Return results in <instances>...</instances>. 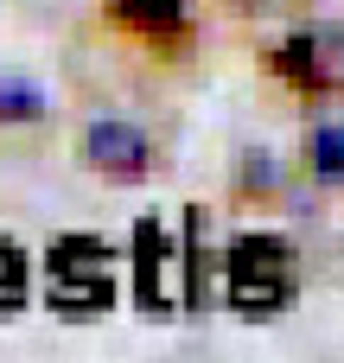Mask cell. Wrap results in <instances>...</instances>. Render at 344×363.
<instances>
[{"label": "cell", "instance_id": "cell-1", "mask_svg": "<svg viewBox=\"0 0 344 363\" xmlns=\"http://www.w3.org/2000/svg\"><path fill=\"white\" fill-rule=\"evenodd\" d=\"M109 287H115V274H109V249L96 236L51 242V255H45V300L57 313H70V319L102 313L109 306Z\"/></svg>", "mask_w": 344, "mask_h": 363}, {"label": "cell", "instance_id": "cell-2", "mask_svg": "<svg viewBox=\"0 0 344 363\" xmlns=\"http://www.w3.org/2000/svg\"><path fill=\"white\" fill-rule=\"evenodd\" d=\"M287 294H294V255H287L281 236H243V242H230V300L243 313L268 319V313L287 306Z\"/></svg>", "mask_w": 344, "mask_h": 363}, {"label": "cell", "instance_id": "cell-3", "mask_svg": "<svg viewBox=\"0 0 344 363\" xmlns=\"http://www.w3.org/2000/svg\"><path fill=\"white\" fill-rule=\"evenodd\" d=\"M83 160L102 166L109 179H140V172H147V134H140L134 121L102 115V121L83 128Z\"/></svg>", "mask_w": 344, "mask_h": 363}, {"label": "cell", "instance_id": "cell-4", "mask_svg": "<svg viewBox=\"0 0 344 363\" xmlns=\"http://www.w3.org/2000/svg\"><path fill=\"white\" fill-rule=\"evenodd\" d=\"M26 294H32V262H26V249H19V242H6V236H0V313L26 306Z\"/></svg>", "mask_w": 344, "mask_h": 363}, {"label": "cell", "instance_id": "cell-5", "mask_svg": "<svg viewBox=\"0 0 344 363\" xmlns=\"http://www.w3.org/2000/svg\"><path fill=\"white\" fill-rule=\"evenodd\" d=\"M0 115H13V121L45 115V89H32V83H0Z\"/></svg>", "mask_w": 344, "mask_h": 363}, {"label": "cell", "instance_id": "cell-6", "mask_svg": "<svg viewBox=\"0 0 344 363\" xmlns=\"http://www.w3.org/2000/svg\"><path fill=\"white\" fill-rule=\"evenodd\" d=\"M313 153H319V172H326V179H338V172H344V134H338V128H326V134L313 140Z\"/></svg>", "mask_w": 344, "mask_h": 363}, {"label": "cell", "instance_id": "cell-7", "mask_svg": "<svg viewBox=\"0 0 344 363\" xmlns=\"http://www.w3.org/2000/svg\"><path fill=\"white\" fill-rule=\"evenodd\" d=\"M179 6H185V0H147V19H166V26H172Z\"/></svg>", "mask_w": 344, "mask_h": 363}]
</instances>
